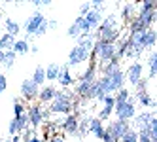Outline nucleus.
<instances>
[{
    "instance_id": "obj_28",
    "label": "nucleus",
    "mask_w": 157,
    "mask_h": 142,
    "mask_svg": "<svg viewBox=\"0 0 157 142\" xmlns=\"http://www.w3.org/2000/svg\"><path fill=\"white\" fill-rule=\"evenodd\" d=\"M13 44H15V38L4 32V36H0V51H12Z\"/></svg>"
},
{
    "instance_id": "obj_21",
    "label": "nucleus",
    "mask_w": 157,
    "mask_h": 142,
    "mask_svg": "<svg viewBox=\"0 0 157 142\" xmlns=\"http://www.w3.org/2000/svg\"><path fill=\"white\" fill-rule=\"evenodd\" d=\"M138 12V4L136 2H127L121 6V19L125 21V23H129L131 19H134V13Z\"/></svg>"
},
{
    "instance_id": "obj_5",
    "label": "nucleus",
    "mask_w": 157,
    "mask_h": 142,
    "mask_svg": "<svg viewBox=\"0 0 157 142\" xmlns=\"http://www.w3.org/2000/svg\"><path fill=\"white\" fill-rule=\"evenodd\" d=\"M46 21V17H44L40 12H34L32 13L25 23H23V30H25V36H32L34 38V34H36V30L40 29V25Z\"/></svg>"
},
{
    "instance_id": "obj_31",
    "label": "nucleus",
    "mask_w": 157,
    "mask_h": 142,
    "mask_svg": "<svg viewBox=\"0 0 157 142\" xmlns=\"http://www.w3.org/2000/svg\"><path fill=\"white\" fill-rule=\"evenodd\" d=\"M25 112H27L25 101H23V99H19V97H15V99H13V117H19V116H23Z\"/></svg>"
},
{
    "instance_id": "obj_35",
    "label": "nucleus",
    "mask_w": 157,
    "mask_h": 142,
    "mask_svg": "<svg viewBox=\"0 0 157 142\" xmlns=\"http://www.w3.org/2000/svg\"><path fill=\"white\" fill-rule=\"evenodd\" d=\"M36 133H34V129H32V127H27L25 131H23V133H19V136H21V142H29L32 136H34Z\"/></svg>"
},
{
    "instance_id": "obj_4",
    "label": "nucleus",
    "mask_w": 157,
    "mask_h": 142,
    "mask_svg": "<svg viewBox=\"0 0 157 142\" xmlns=\"http://www.w3.org/2000/svg\"><path fill=\"white\" fill-rule=\"evenodd\" d=\"M78 117H80L78 114H68L63 119H59V121H55L51 129H61L63 133L70 135V136H78Z\"/></svg>"
},
{
    "instance_id": "obj_1",
    "label": "nucleus",
    "mask_w": 157,
    "mask_h": 142,
    "mask_svg": "<svg viewBox=\"0 0 157 142\" xmlns=\"http://www.w3.org/2000/svg\"><path fill=\"white\" fill-rule=\"evenodd\" d=\"M76 101V95L72 89H57L55 91V97L53 101L48 104V112L49 116H68V114H74V102Z\"/></svg>"
},
{
    "instance_id": "obj_34",
    "label": "nucleus",
    "mask_w": 157,
    "mask_h": 142,
    "mask_svg": "<svg viewBox=\"0 0 157 142\" xmlns=\"http://www.w3.org/2000/svg\"><path fill=\"white\" fill-rule=\"evenodd\" d=\"M89 8H91L93 12L102 13L104 10H106V2H102V0H95V2H89Z\"/></svg>"
},
{
    "instance_id": "obj_37",
    "label": "nucleus",
    "mask_w": 157,
    "mask_h": 142,
    "mask_svg": "<svg viewBox=\"0 0 157 142\" xmlns=\"http://www.w3.org/2000/svg\"><path fill=\"white\" fill-rule=\"evenodd\" d=\"M100 142H119V140H117V138H116V136L104 127V135H102V138H100Z\"/></svg>"
},
{
    "instance_id": "obj_39",
    "label": "nucleus",
    "mask_w": 157,
    "mask_h": 142,
    "mask_svg": "<svg viewBox=\"0 0 157 142\" xmlns=\"http://www.w3.org/2000/svg\"><path fill=\"white\" fill-rule=\"evenodd\" d=\"M48 142H66V138H64V135H61V133H55V135H51V136L48 138Z\"/></svg>"
},
{
    "instance_id": "obj_15",
    "label": "nucleus",
    "mask_w": 157,
    "mask_h": 142,
    "mask_svg": "<svg viewBox=\"0 0 157 142\" xmlns=\"http://www.w3.org/2000/svg\"><path fill=\"white\" fill-rule=\"evenodd\" d=\"M155 15H157V10H151V12H136V21L138 23L148 30V29H151V25L155 23Z\"/></svg>"
},
{
    "instance_id": "obj_41",
    "label": "nucleus",
    "mask_w": 157,
    "mask_h": 142,
    "mask_svg": "<svg viewBox=\"0 0 157 142\" xmlns=\"http://www.w3.org/2000/svg\"><path fill=\"white\" fill-rule=\"evenodd\" d=\"M6 87H8V80H6V76L0 72V93L6 91Z\"/></svg>"
},
{
    "instance_id": "obj_29",
    "label": "nucleus",
    "mask_w": 157,
    "mask_h": 142,
    "mask_svg": "<svg viewBox=\"0 0 157 142\" xmlns=\"http://www.w3.org/2000/svg\"><path fill=\"white\" fill-rule=\"evenodd\" d=\"M15 59H17V55H15L13 51H4L2 59H0V64H2L4 68H12L13 63H15Z\"/></svg>"
},
{
    "instance_id": "obj_27",
    "label": "nucleus",
    "mask_w": 157,
    "mask_h": 142,
    "mask_svg": "<svg viewBox=\"0 0 157 142\" xmlns=\"http://www.w3.org/2000/svg\"><path fill=\"white\" fill-rule=\"evenodd\" d=\"M59 68H61V64H57V63L48 64V68H44V70H46V82H55V80H57Z\"/></svg>"
},
{
    "instance_id": "obj_14",
    "label": "nucleus",
    "mask_w": 157,
    "mask_h": 142,
    "mask_svg": "<svg viewBox=\"0 0 157 142\" xmlns=\"http://www.w3.org/2000/svg\"><path fill=\"white\" fill-rule=\"evenodd\" d=\"M138 136H142V138H148V140H153V142H157V117H155V116L150 119V123L146 125L142 131H138Z\"/></svg>"
},
{
    "instance_id": "obj_16",
    "label": "nucleus",
    "mask_w": 157,
    "mask_h": 142,
    "mask_svg": "<svg viewBox=\"0 0 157 142\" xmlns=\"http://www.w3.org/2000/svg\"><path fill=\"white\" fill-rule=\"evenodd\" d=\"M55 87L53 85H42L40 87V91H38V97H36V101L38 104H49L53 101V97H55Z\"/></svg>"
},
{
    "instance_id": "obj_6",
    "label": "nucleus",
    "mask_w": 157,
    "mask_h": 142,
    "mask_svg": "<svg viewBox=\"0 0 157 142\" xmlns=\"http://www.w3.org/2000/svg\"><path fill=\"white\" fill-rule=\"evenodd\" d=\"M89 55H91V53L85 51L80 44H76V46L70 49V53H68V67H80L82 63L89 61Z\"/></svg>"
},
{
    "instance_id": "obj_9",
    "label": "nucleus",
    "mask_w": 157,
    "mask_h": 142,
    "mask_svg": "<svg viewBox=\"0 0 157 142\" xmlns=\"http://www.w3.org/2000/svg\"><path fill=\"white\" fill-rule=\"evenodd\" d=\"M27 127H30L29 125V117H27V114H23L19 117H12V121H10V125H8V131H10V135L13 136V135L23 133Z\"/></svg>"
},
{
    "instance_id": "obj_17",
    "label": "nucleus",
    "mask_w": 157,
    "mask_h": 142,
    "mask_svg": "<svg viewBox=\"0 0 157 142\" xmlns=\"http://www.w3.org/2000/svg\"><path fill=\"white\" fill-rule=\"evenodd\" d=\"M110 82H112V87H114V93L116 91H119V89H123V83H125V72H123V68H117V70H114L110 76Z\"/></svg>"
},
{
    "instance_id": "obj_12",
    "label": "nucleus",
    "mask_w": 157,
    "mask_h": 142,
    "mask_svg": "<svg viewBox=\"0 0 157 142\" xmlns=\"http://www.w3.org/2000/svg\"><path fill=\"white\" fill-rule=\"evenodd\" d=\"M106 129H108L110 133L119 140V138H121V136H123V135H125L127 131L131 129V123H129V121H121V119H116V121L108 123V127H106Z\"/></svg>"
},
{
    "instance_id": "obj_23",
    "label": "nucleus",
    "mask_w": 157,
    "mask_h": 142,
    "mask_svg": "<svg viewBox=\"0 0 157 142\" xmlns=\"http://www.w3.org/2000/svg\"><path fill=\"white\" fill-rule=\"evenodd\" d=\"M155 42H157V32H155V29L144 30V48L146 49H155Z\"/></svg>"
},
{
    "instance_id": "obj_3",
    "label": "nucleus",
    "mask_w": 157,
    "mask_h": 142,
    "mask_svg": "<svg viewBox=\"0 0 157 142\" xmlns=\"http://www.w3.org/2000/svg\"><path fill=\"white\" fill-rule=\"evenodd\" d=\"M114 114L116 119H121V121H132V117L136 116V102H134V97L123 104H116L114 106Z\"/></svg>"
},
{
    "instance_id": "obj_40",
    "label": "nucleus",
    "mask_w": 157,
    "mask_h": 142,
    "mask_svg": "<svg viewBox=\"0 0 157 142\" xmlns=\"http://www.w3.org/2000/svg\"><path fill=\"white\" fill-rule=\"evenodd\" d=\"M89 12H91V8H89V2L80 4V15H82V17H83V15H87Z\"/></svg>"
},
{
    "instance_id": "obj_10",
    "label": "nucleus",
    "mask_w": 157,
    "mask_h": 142,
    "mask_svg": "<svg viewBox=\"0 0 157 142\" xmlns=\"http://www.w3.org/2000/svg\"><path fill=\"white\" fill-rule=\"evenodd\" d=\"M57 82L63 89H68L70 85H74V76L70 74V67L68 64H63V67L59 68V76H57Z\"/></svg>"
},
{
    "instance_id": "obj_36",
    "label": "nucleus",
    "mask_w": 157,
    "mask_h": 142,
    "mask_svg": "<svg viewBox=\"0 0 157 142\" xmlns=\"http://www.w3.org/2000/svg\"><path fill=\"white\" fill-rule=\"evenodd\" d=\"M66 32H68V36H70V38H78V36L82 34V29H80V25H78V23H72Z\"/></svg>"
},
{
    "instance_id": "obj_18",
    "label": "nucleus",
    "mask_w": 157,
    "mask_h": 142,
    "mask_svg": "<svg viewBox=\"0 0 157 142\" xmlns=\"http://www.w3.org/2000/svg\"><path fill=\"white\" fill-rule=\"evenodd\" d=\"M134 102L142 104L144 108H153L155 110V99L148 91H136V95H134Z\"/></svg>"
},
{
    "instance_id": "obj_19",
    "label": "nucleus",
    "mask_w": 157,
    "mask_h": 142,
    "mask_svg": "<svg viewBox=\"0 0 157 142\" xmlns=\"http://www.w3.org/2000/svg\"><path fill=\"white\" fill-rule=\"evenodd\" d=\"M112 29H121L116 13H110V15L102 17V21H100V25H98L97 30H112Z\"/></svg>"
},
{
    "instance_id": "obj_2",
    "label": "nucleus",
    "mask_w": 157,
    "mask_h": 142,
    "mask_svg": "<svg viewBox=\"0 0 157 142\" xmlns=\"http://www.w3.org/2000/svg\"><path fill=\"white\" fill-rule=\"evenodd\" d=\"M27 117H29V125H32V129H38L44 121H48V119L51 117L48 108H44L42 104H34L30 102V106L27 108Z\"/></svg>"
},
{
    "instance_id": "obj_25",
    "label": "nucleus",
    "mask_w": 157,
    "mask_h": 142,
    "mask_svg": "<svg viewBox=\"0 0 157 142\" xmlns=\"http://www.w3.org/2000/svg\"><path fill=\"white\" fill-rule=\"evenodd\" d=\"M29 49H30V44L27 42V40H15V44H13V48H12V51L15 53V55H27L29 53Z\"/></svg>"
},
{
    "instance_id": "obj_43",
    "label": "nucleus",
    "mask_w": 157,
    "mask_h": 142,
    "mask_svg": "<svg viewBox=\"0 0 157 142\" xmlns=\"http://www.w3.org/2000/svg\"><path fill=\"white\" fill-rule=\"evenodd\" d=\"M57 27H59V23H57L55 19H49V21H48V29H53V30H55Z\"/></svg>"
},
{
    "instance_id": "obj_33",
    "label": "nucleus",
    "mask_w": 157,
    "mask_h": 142,
    "mask_svg": "<svg viewBox=\"0 0 157 142\" xmlns=\"http://www.w3.org/2000/svg\"><path fill=\"white\" fill-rule=\"evenodd\" d=\"M136 4H138V2H136ZM138 6H140L138 12H151V10H155L157 2H155V0H146V2H140Z\"/></svg>"
},
{
    "instance_id": "obj_44",
    "label": "nucleus",
    "mask_w": 157,
    "mask_h": 142,
    "mask_svg": "<svg viewBox=\"0 0 157 142\" xmlns=\"http://www.w3.org/2000/svg\"><path fill=\"white\" fill-rule=\"evenodd\" d=\"M38 44H32V46H30V49H29V53H38Z\"/></svg>"
},
{
    "instance_id": "obj_38",
    "label": "nucleus",
    "mask_w": 157,
    "mask_h": 142,
    "mask_svg": "<svg viewBox=\"0 0 157 142\" xmlns=\"http://www.w3.org/2000/svg\"><path fill=\"white\" fill-rule=\"evenodd\" d=\"M48 30H49V29H48V19H46V21H44V23L40 25V29L36 30V34H34V36H36V38H42V36H44V34H46V32H48Z\"/></svg>"
},
{
    "instance_id": "obj_20",
    "label": "nucleus",
    "mask_w": 157,
    "mask_h": 142,
    "mask_svg": "<svg viewBox=\"0 0 157 142\" xmlns=\"http://www.w3.org/2000/svg\"><path fill=\"white\" fill-rule=\"evenodd\" d=\"M87 133H91L97 140H100V138H102V135H104V125H102V121H98L97 117H91V119H89Z\"/></svg>"
},
{
    "instance_id": "obj_45",
    "label": "nucleus",
    "mask_w": 157,
    "mask_h": 142,
    "mask_svg": "<svg viewBox=\"0 0 157 142\" xmlns=\"http://www.w3.org/2000/svg\"><path fill=\"white\" fill-rule=\"evenodd\" d=\"M29 142H46V140H44V138H40V136H36V135H34V136H32V138H30Z\"/></svg>"
},
{
    "instance_id": "obj_24",
    "label": "nucleus",
    "mask_w": 157,
    "mask_h": 142,
    "mask_svg": "<svg viewBox=\"0 0 157 142\" xmlns=\"http://www.w3.org/2000/svg\"><path fill=\"white\" fill-rule=\"evenodd\" d=\"M4 29H6V34H10V36H17L19 34V32H21V25L17 23V21H13V19H6L4 21Z\"/></svg>"
},
{
    "instance_id": "obj_26",
    "label": "nucleus",
    "mask_w": 157,
    "mask_h": 142,
    "mask_svg": "<svg viewBox=\"0 0 157 142\" xmlns=\"http://www.w3.org/2000/svg\"><path fill=\"white\" fill-rule=\"evenodd\" d=\"M30 80L34 82L38 87L46 85V70H44V67H36L34 72H32V78H30Z\"/></svg>"
},
{
    "instance_id": "obj_47",
    "label": "nucleus",
    "mask_w": 157,
    "mask_h": 142,
    "mask_svg": "<svg viewBox=\"0 0 157 142\" xmlns=\"http://www.w3.org/2000/svg\"><path fill=\"white\" fill-rule=\"evenodd\" d=\"M2 55H4V51H0V59H2Z\"/></svg>"
},
{
    "instance_id": "obj_22",
    "label": "nucleus",
    "mask_w": 157,
    "mask_h": 142,
    "mask_svg": "<svg viewBox=\"0 0 157 142\" xmlns=\"http://www.w3.org/2000/svg\"><path fill=\"white\" fill-rule=\"evenodd\" d=\"M146 67H148V78L153 80L155 74H157V53H155V49L148 53V64Z\"/></svg>"
},
{
    "instance_id": "obj_30",
    "label": "nucleus",
    "mask_w": 157,
    "mask_h": 142,
    "mask_svg": "<svg viewBox=\"0 0 157 142\" xmlns=\"http://www.w3.org/2000/svg\"><path fill=\"white\" fill-rule=\"evenodd\" d=\"M129 99H131V91L127 89V87H123V89H119V91L114 93V101H116V104H123V102H127Z\"/></svg>"
},
{
    "instance_id": "obj_42",
    "label": "nucleus",
    "mask_w": 157,
    "mask_h": 142,
    "mask_svg": "<svg viewBox=\"0 0 157 142\" xmlns=\"http://www.w3.org/2000/svg\"><path fill=\"white\" fill-rule=\"evenodd\" d=\"M51 2H48V0H34V2H32V6L34 8H44V6H49Z\"/></svg>"
},
{
    "instance_id": "obj_7",
    "label": "nucleus",
    "mask_w": 157,
    "mask_h": 142,
    "mask_svg": "<svg viewBox=\"0 0 157 142\" xmlns=\"http://www.w3.org/2000/svg\"><path fill=\"white\" fill-rule=\"evenodd\" d=\"M19 91H21V97H23V101H27V102H32V101H36L40 87H38L34 82H32V80L29 78V80H23V82H21Z\"/></svg>"
},
{
    "instance_id": "obj_8",
    "label": "nucleus",
    "mask_w": 157,
    "mask_h": 142,
    "mask_svg": "<svg viewBox=\"0 0 157 142\" xmlns=\"http://www.w3.org/2000/svg\"><path fill=\"white\" fill-rule=\"evenodd\" d=\"M142 74H144V64L140 61H134L131 67L127 68V72H125V80H129L131 85L136 87V83L142 80Z\"/></svg>"
},
{
    "instance_id": "obj_11",
    "label": "nucleus",
    "mask_w": 157,
    "mask_h": 142,
    "mask_svg": "<svg viewBox=\"0 0 157 142\" xmlns=\"http://www.w3.org/2000/svg\"><path fill=\"white\" fill-rule=\"evenodd\" d=\"M95 82H78L74 85V89H72L74 95L80 97V99H91V95H93V83Z\"/></svg>"
},
{
    "instance_id": "obj_32",
    "label": "nucleus",
    "mask_w": 157,
    "mask_h": 142,
    "mask_svg": "<svg viewBox=\"0 0 157 142\" xmlns=\"http://www.w3.org/2000/svg\"><path fill=\"white\" fill-rule=\"evenodd\" d=\"M119 142H138V133L134 129H129L127 133L119 138Z\"/></svg>"
},
{
    "instance_id": "obj_13",
    "label": "nucleus",
    "mask_w": 157,
    "mask_h": 142,
    "mask_svg": "<svg viewBox=\"0 0 157 142\" xmlns=\"http://www.w3.org/2000/svg\"><path fill=\"white\" fill-rule=\"evenodd\" d=\"M153 116H155V112H140V114H136V116L132 117V127H131V129H134V131L138 133V131H142L146 125L150 123V119H151Z\"/></svg>"
},
{
    "instance_id": "obj_46",
    "label": "nucleus",
    "mask_w": 157,
    "mask_h": 142,
    "mask_svg": "<svg viewBox=\"0 0 157 142\" xmlns=\"http://www.w3.org/2000/svg\"><path fill=\"white\" fill-rule=\"evenodd\" d=\"M138 142H153V140H148V138H142V136H138Z\"/></svg>"
}]
</instances>
